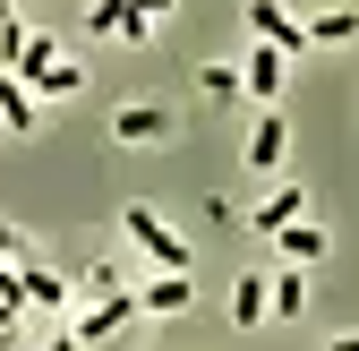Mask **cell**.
<instances>
[{"label": "cell", "mask_w": 359, "mask_h": 351, "mask_svg": "<svg viewBox=\"0 0 359 351\" xmlns=\"http://www.w3.org/2000/svg\"><path fill=\"white\" fill-rule=\"evenodd\" d=\"M265 317V274H240L231 283V326H257Z\"/></svg>", "instance_id": "15"}, {"label": "cell", "mask_w": 359, "mask_h": 351, "mask_svg": "<svg viewBox=\"0 0 359 351\" xmlns=\"http://www.w3.org/2000/svg\"><path fill=\"white\" fill-rule=\"evenodd\" d=\"M283 146H291V128H283V112H265V120L248 128V163H257V171H274V163H283Z\"/></svg>", "instance_id": "8"}, {"label": "cell", "mask_w": 359, "mask_h": 351, "mask_svg": "<svg viewBox=\"0 0 359 351\" xmlns=\"http://www.w3.org/2000/svg\"><path fill=\"white\" fill-rule=\"evenodd\" d=\"M197 86H205V103H231V95H240V69L214 60V69H197Z\"/></svg>", "instance_id": "17"}, {"label": "cell", "mask_w": 359, "mask_h": 351, "mask_svg": "<svg viewBox=\"0 0 359 351\" xmlns=\"http://www.w3.org/2000/svg\"><path fill=\"white\" fill-rule=\"evenodd\" d=\"M120 223H128V240H137V249L154 257V266H163V274H189V240H180V232L163 223V214H154V206H128V214H120Z\"/></svg>", "instance_id": "1"}, {"label": "cell", "mask_w": 359, "mask_h": 351, "mask_svg": "<svg viewBox=\"0 0 359 351\" xmlns=\"http://www.w3.org/2000/svg\"><path fill=\"white\" fill-rule=\"evenodd\" d=\"M299 214H308V197H299V189H274V197H265V206L248 214V223H257V232H291Z\"/></svg>", "instance_id": "10"}, {"label": "cell", "mask_w": 359, "mask_h": 351, "mask_svg": "<svg viewBox=\"0 0 359 351\" xmlns=\"http://www.w3.org/2000/svg\"><path fill=\"white\" fill-rule=\"evenodd\" d=\"M128 317H137V291H111V300H95V309H86V317L69 326V343H86V351H95V343H111Z\"/></svg>", "instance_id": "3"}, {"label": "cell", "mask_w": 359, "mask_h": 351, "mask_svg": "<svg viewBox=\"0 0 359 351\" xmlns=\"http://www.w3.org/2000/svg\"><path fill=\"white\" fill-rule=\"evenodd\" d=\"M77 86H86V69H77V60H52V69H43V77L26 86V95H43V103H69Z\"/></svg>", "instance_id": "13"}, {"label": "cell", "mask_w": 359, "mask_h": 351, "mask_svg": "<svg viewBox=\"0 0 359 351\" xmlns=\"http://www.w3.org/2000/svg\"><path fill=\"white\" fill-rule=\"evenodd\" d=\"M171 138V112L163 103H128V112H111V146H163Z\"/></svg>", "instance_id": "4"}, {"label": "cell", "mask_w": 359, "mask_h": 351, "mask_svg": "<svg viewBox=\"0 0 359 351\" xmlns=\"http://www.w3.org/2000/svg\"><path fill=\"white\" fill-rule=\"evenodd\" d=\"M325 351H359V334H334V343H325Z\"/></svg>", "instance_id": "21"}, {"label": "cell", "mask_w": 359, "mask_h": 351, "mask_svg": "<svg viewBox=\"0 0 359 351\" xmlns=\"http://www.w3.org/2000/svg\"><path fill=\"white\" fill-rule=\"evenodd\" d=\"M274 240H283L291 266H317V257H325V232H317V223H291V232H274Z\"/></svg>", "instance_id": "14"}, {"label": "cell", "mask_w": 359, "mask_h": 351, "mask_svg": "<svg viewBox=\"0 0 359 351\" xmlns=\"http://www.w3.org/2000/svg\"><path fill=\"white\" fill-rule=\"evenodd\" d=\"M308 309V283H299V266L291 274H265V317H299Z\"/></svg>", "instance_id": "11"}, {"label": "cell", "mask_w": 359, "mask_h": 351, "mask_svg": "<svg viewBox=\"0 0 359 351\" xmlns=\"http://www.w3.org/2000/svg\"><path fill=\"white\" fill-rule=\"evenodd\" d=\"M18 317H26V309H18V300H0V343H9V334H18Z\"/></svg>", "instance_id": "19"}, {"label": "cell", "mask_w": 359, "mask_h": 351, "mask_svg": "<svg viewBox=\"0 0 359 351\" xmlns=\"http://www.w3.org/2000/svg\"><path fill=\"white\" fill-rule=\"evenodd\" d=\"M86 26H95V34H128V43H146V34H154L137 9H128V0H95V9H86Z\"/></svg>", "instance_id": "7"}, {"label": "cell", "mask_w": 359, "mask_h": 351, "mask_svg": "<svg viewBox=\"0 0 359 351\" xmlns=\"http://www.w3.org/2000/svg\"><path fill=\"white\" fill-rule=\"evenodd\" d=\"M18 257H26V240H18L9 223H0V266H18Z\"/></svg>", "instance_id": "18"}, {"label": "cell", "mask_w": 359, "mask_h": 351, "mask_svg": "<svg viewBox=\"0 0 359 351\" xmlns=\"http://www.w3.org/2000/svg\"><path fill=\"white\" fill-rule=\"evenodd\" d=\"M52 351H86V343H69V334H60V343H52Z\"/></svg>", "instance_id": "23"}, {"label": "cell", "mask_w": 359, "mask_h": 351, "mask_svg": "<svg viewBox=\"0 0 359 351\" xmlns=\"http://www.w3.org/2000/svg\"><path fill=\"white\" fill-rule=\"evenodd\" d=\"M283 69H291V60L274 52V43H257V52L240 60V86H248V95H257V103H274V95H283Z\"/></svg>", "instance_id": "5"}, {"label": "cell", "mask_w": 359, "mask_h": 351, "mask_svg": "<svg viewBox=\"0 0 359 351\" xmlns=\"http://www.w3.org/2000/svg\"><path fill=\"white\" fill-rule=\"evenodd\" d=\"M0 128H9V138H26V128H34V95H26L18 77H0Z\"/></svg>", "instance_id": "12"}, {"label": "cell", "mask_w": 359, "mask_h": 351, "mask_svg": "<svg viewBox=\"0 0 359 351\" xmlns=\"http://www.w3.org/2000/svg\"><path fill=\"white\" fill-rule=\"evenodd\" d=\"M128 9H137V18H146V26H154V18H163V9H171V0H128Z\"/></svg>", "instance_id": "20"}, {"label": "cell", "mask_w": 359, "mask_h": 351, "mask_svg": "<svg viewBox=\"0 0 359 351\" xmlns=\"http://www.w3.org/2000/svg\"><path fill=\"white\" fill-rule=\"evenodd\" d=\"M137 309H146V317H180V309H189V274H154V283H137Z\"/></svg>", "instance_id": "6"}, {"label": "cell", "mask_w": 359, "mask_h": 351, "mask_svg": "<svg viewBox=\"0 0 359 351\" xmlns=\"http://www.w3.org/2000/svg\"><path fill=\"white\" fill-rule=\"evenodd\" d=\"M69 283L60 274H43V266H18V309H60Z\"/></svg>", "instance_id": "9"}, {"label": "cell", "mask_w": 359, "mask_h": 351, "mask_svg": "<svg viewBox=\"0 0 359 351\" xmlns=\"http://www.w3.org/2000/svg\"><path fill=\"white\" fill-rule=\"evenodd\" d=\"M0 26H18V9H9V0H0Z\"/></svg>", "instance_id": "22"}, {"label": "cell", "mask_w": 359, "mask_h": 351, "mask_svg": "<svg viewBox=\"0 0 359 351\" xmlns=\"http://www.w3.org/2000/svg\"><path fill=\"white\" fill-rule=\"evenodd\" d=\"M248 34H257V43H274L283 60H291V52H308V26L283 9V0H248Z\"/></svg>", "instance_id": "2"}, {"label": "cell", "mask_w": 359, "mask_h": 351, "mask_svg": "<svg viewBox=\"0 0 359 351\" xmlns=\"http://www.w3.org/2000/svg\"><path fill=\"white\" fill-rule=\"evenodd\" d=\"M359 34V9H317L308 18V43H351Z\"/></svg>", "instance_id": "16"}]
</instances>
